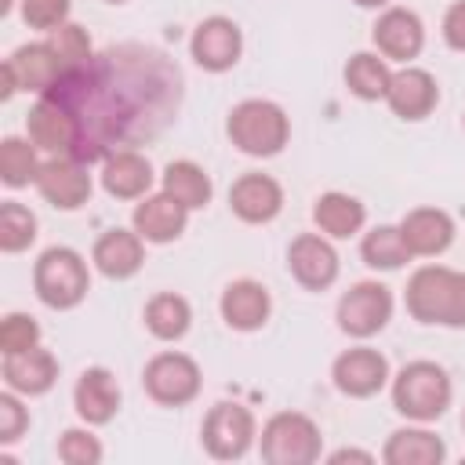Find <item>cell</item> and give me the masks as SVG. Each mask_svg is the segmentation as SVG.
<instances>
[{
    "label": "cell",
    "instance_id": "14",
    "mask_svg": "<svg viewBox=\"0 0 465 465\" xmlns=\"http://www.w3.org/2000/svg\"><path fill=\"white\" fill-rule=\"evenodd\" d=\"M91 189H94L91 171L76 156H47L44 167H40V174H36V193L51 207H58V211L84 207L91 200Z\"/></svg>",
    "mask_w": 465,
    "mask_h": 465
},
{
    "label": "cell",
    "instance_id": "29",
    "mask_svg": "<svg viewBox=\"0 0 465 465\" xmlns=\"http://www.w3.org/2000/svg\"><path fill=\"white\" fill-rule=\"evenodd\" d=\"M389 84H392V69H389V58H381L378 51H356L345 62V87L356 98L378 102L389 94Z\"/></svg>",
    "mask_w": 465,
    "mask_h": 465
},
{
    "label": "cell",
    "instance_id": "37",
    "mask_svg": "<svg viewBox=\"0 0 465 465\" xmlns=\"http://www.w3.org/2000/svg\"><path fill=\"white\" fill-rule=\"evenodd\" d=\"M69 11H73V0H22V22L29 29H58L69 22Z\"/></svg>",
    "mask_w": 465,
    "mask_h": 465
},
{
    "label": "cell",
    "instance_id": "25",
    "mask_svg": "<svg viewBox=\"0 0 465 465\" xmlns=\"http://www.w3.org/2000/svg\"><path fill=\"white\" fill-rule=\"evenodd\" d=\"M0 374H4V385L18 396H44L58 381V360L54 352L33 345L25 352H7L0 363Z\"/></svg>",
    "mask_w": 465,
    "mask_h": 465
},
{
    "label": "cell",
    "instance_id": "32",
    "mask_svg": "<svg viewBox=\"0 0 465 465\" xmlns=\"http://www.w3.org/2000/svg\"><path fill=\"white\" fill-rule=\"evenodd\" d=\"M40 149L33 145V138H15L7 134L0 142V182L7 189H25V185H36V174H40Z\"/></svg>",
    "mask_w": 465,
    "mask_h": 465
},
{
    "label": "cell",
    "instance_id": "13",
    "mask_svg": "<svg viewBox=\"0 0 465 465\" xmlns=\"http://www.w3.org/2000/svg\"><path fill=\"white\" fill-rule=\"evenodd\" d=\"M189 54L207 73H229L243 54V33L232 18L211 15L203 18L189 36Z\"/></svg>",
    "mask_w": 465,
    "mask_h": 465
},
{
    "label": "cell",
    "instance_id": "41",
    "mask_svg": "<svg viewBox=\"0 0 465 465\" xmlns=\"http://www.w3.org/2000/svg\"><path fill=\"white\" fill-rule=\"evenodd\" d=\"M356 7H363V11H385L392 0H352Z\"/></svg>",
    "mask_w": 465,
    "mask_h": 465
},
{
    "label": "cell",
    "instance_id": "12",
    "mask_svg": "<svg viewBox=\"0 0 465 465\" xmlns=\"http://www.w3.org/2000/svg\"><path fill=\"white\" fill-rule=\"evenodd\" d=\"M331 378H334V389L341 396H352V400H367V396H378L392 371H389V360L371 349V345H352L345 349L341 356H334L331 363Z\"/></svg>",
    "mask_w": 465,
    "mask_h": 465
},
{
    "label": "cell",
    "instance_id": "16",
    "mask_svg": "<svg viewBox=\"0 0 465 465\" xmlns=\"http://www.w3.org/2000/svg\"><path fill=\"white\" fill-rule=\"evenodd\" d=\"M371 40L381 58L411 65L425 47V25L411 7H385L371 29Z\"/></svg>",
    "mask_w": 465,
    "mask_h": 465
},
{
    "label": "cell",
    "instance_id": "26",
    "mask_svg": "<svg viewBox=\"0 0 465 465\" xmlns=\"http://www.w3.org/2000/svg\"><path fill=\"white\" fill-rule=\"evenodd\" d=\"M447 458V443L429 432L421 421L389 432L385 447H381V461L385 465H440Z\"/></svg>",
    "mask_w": 465,
    "mask_h": 465
},
{
    "label": "cell",
    "instance_id": "31",
    "mask_svg": "<svg viewBox=\"0 0 465 465\" xmlns=\"http://www.w3.org/2000/svg\"><path fill=\"white\" fill-rule=\"evenodd\" d=\"M145 327L160 341H178L193 327V309H189V302L182 294L160 291V294H153L145 302Z\"/></svg>",
    "mask_w": 465,
    "mask_h": 465
},
{
    "label": "cell",
    "instance_id": "22",
    "mask_svg": "<svg viewBox=\"0 0 465 465\" xmlns=\"http://www.w3.org/2000/svg\"><path fill=\"white\" fill-rule=\"evenodd\" d=\"M400 232L414 258H440L454 243V218L443 207H414L400 218Z\"/></svg>",
    "mask_w": 465,
    "mask_h": 465
},
{
    "label": "cell",
    "instance_id": "21",
    "mask_svg": "<svg viewBox=\"0 0 465 465\" xmlns=\"http://www.w3.org/2000/svg\"><path fill=\"white\" fill-rule=\"evenodd\" d=\"M73 407L84 425H109L120 411V385L109 367H87L73 385Z\"/></svg>",
    "mask_w": 465,
    "mask_h": 465
},
{
    "label": "cell",
    "instance_id": "10",
    "mask_svg": "<svg viewBox=\"0 0 465 465\" xmlns=\"http://www.w3.org/2000/svg\"><path fill=\"white\" fill-rule=\"evenodd\" d=\"M334 316L349 338H374L392 320V291L378 280H360L338 298Z\"/></svg>",
    "mask_w": 465,
    "mask_h": 465
},
{
    "label": "cell",
    "instance_id": "3",
    "mask_svg": "<svg viewBox=\"0 0 465 465\" xmlns=\"http://www.w3.org/2000/svg\"><path fill=\"white\" fill-rule=\"evenodd\" d=\"M389 392H392V407L396 414H403L407 421H436L447 414L454 385L447 378V371L432 360H411L403 363L392 378H389Z\"/></svg>",
    "mask_w": 465,
    "mask_h": 465
},
{
    "label": "cell",
    "instance_id": "23",
    "mask_svg": "<svg viewBox=\"0 0 465 465\" xmlns=\"http://www.w3.org/2000/svg\"><path fill=\"white\" fill-rule=\"evenodd\" d=\"M91 262L105 280H131L145 262V240L134 229H105L91 247Z\"/></svg>",
    "mask_w": 465,
    "mask_h": 465
},
{
    "label": "cell",
    "instance_id": "1",
    "mask_svg": "<svg viewBox=\"0 0 465 465\" xmlns=\"http://www.w3.org/2000/svg\"><path fill=\"white\" fill-rule=\"evenodd\" d=\"M80 124L76 160H105L113 149H124L127 138L149 134L153 124L167 120L171 105H178V73L163 62V54L145 47H113L94 54L80 69H65V76L47 91Z\"/></svg>",
    "mask_w": 465,
    "mask_h": 465
},
{
    "label": "cell",
    "instance_id": "20",
    "mask_svg": "<svg viewBox=\"0 0 465 465\" xmlns=\"http://www.w3.org/2000/svg\"><path fill=\"white\" fill-rule=\"evenodd\" d=\"M131 225L134 232L145 240V243H171L185 232L189 225V207L178 203L171 193H149L134 203V214H131Z\"/></svg>",
    "mask_w": 465,
    "mask_h": 465
},
{
    "label": "cell",
    "instance_id": "19",
    "mask_svg": "<svg viewBox=\"0 0 465 465\" xmlns=\"http://www.w3.org/2000/svg\"><path fill=\"white\" fill-rule=\"evenodd\" d=\"M102 189L113 196V200H142L153 193V163L145 153L138 149H113L105 160H102Z\"/></svg>",
    "mask_w": 465,
    "mask_h": 465
},
{
    "label": "cell",
    "instance_id": "11",
    "mask_svg": "<svg viewBox=\"0 0 465 465\" xmlns=\"http://www.w3.org/2000/svg\"><path fill=\"white\" fill-rule=\"evenodd\" d=\"M25 131L33 138V145L47 156H76L80 149V124L69 113V105H62L51 94H40L36 105L25 116Z\"/></svg>",
    "mask_w": 465,
    "mask_h": 465
},
{
    "label": "cell",
    "instance_id": "2",
    "mask_svg": "<svg viewBox=\"0 0 465 465\" xmlns=\"http://www.w3.org/2000/svg\"><path fill=\"white\" fill-rule=\"evenodd\" d=\"M407 312L425 327H465V272L450 265H421L403 287Z\"/></svg>",
    "mask_w": 465,
    "mask_h": 465
},
{
    "label": "cell",
    "instance_id": "30",
    "mask_svg": "<svg viewBox=\"0 0 465 465\" xmlns=\"http://www.w3.org/2000/svg\"><path fill=\"white\" fill-rule=\"evenodd\" d=\"M360 258H363V265H371V269H378V272H396V269H403L414 254H411V247H407V240H403V232H400V225H374V229H367L363 240H360Z\"/></svg>",
    "mask_w": 465,
    "mask_h": 465
},
{
    "label": "cell",
    "instance_id": "9",
    "mask_svg": "<svg viewBox=\"0 0 465 465\" xmlns=\"http://www.w3.org/2000/svg\"><path fill=\"white\" fill-rule=\"evenodd\" d=\"M200 440H203V447H207L211 458H218V461H236V458H243V454L254 447V440H258V421H254V414H251L243 403L222 400V403H214V407L207 411L203 429H200Z\"/></svg>",
    "mask_w": 465,
    "mask_h": 465
},
{
    "label": "cell",
    "instance_id": "38",
    "mask_svg": "<svg viewBox=\"0 0 465 465\" xmlns=\"http://www.w3.org/2000/svg\"><path fill=\"white\" fill-rule=\"evenodd\" d=\"M29 429V411L22 407L18 392H0V443H15Z\"/></svg>",
    "mask_w": 465,
    "mask_h": 465
},
{
    "label": "cell",
    "instance_id": "35",
    "mask_svg": "<svg viewBox=\"0 0 465 465\" xmlns=\"http://www.w3.org/2000/svg\"><path fill=\"white\" fill-rule=\"evenodd\" d=\"M33 345H40V323L25 312H7L4 323H0V356L25 352Z\"/></svg>",
    "mask_w": 465,
    "mask_h": 465
},
{
    "label": "cell",
    "instance_id": "5",
    "mask_svg": "<svg viewBox=\"0 0 465 465\" xmlns=\"http://www.w3.org/2000/svg\"><path fill=\"white\" fill-rule=\"evenodd\" d=\"M33 291L47 309H76L91 291V269L73 247H47L33 265Z\"/></svg>",
    "mask_w": 465,
    "mask_h": 465
},
{
    "label": "cell",
    "instance_id": "36",
    "mask_svg": "<svg viewBox=\"0 0 465 465\" xmlns=\"http://www.w3.org/2000/svg\"><path fill=\"white\" fill-rule=\"evenodd\" d=\"M58 458L65 465H98L102 461V443L91 429H65L58 436Z\"/></svg>",
    "mask_w": 465,
    "mask_h": 465
},
{
    "label": "cell",
    "instance_id": "42",
    "mask_svg": "<svg viewBox=\"0 0 465 465\" xmlns=\"http://www.w3.org/2000/svg\"><path fill=\"white\" fill-rule=\"evenodd\" d=\"M105 4H127V0H105Z\"/></svg>",
    "mask_w": 465,
    "mask_h": 465
},
{
    "label": "cell",
    "instance_id": "15",
    "mask_svg": "<svg viewBox=\"0 0 465 465\" xmlns=\"http://www.w3.org/2000/svg\"><path fill=\"white\" fill-rule=\"evenodd\" d=\"M287 269L305 291H327L338 280V251L323 232H298L287 247Z\"/></svg>",
    "mask_w": 465,
    "mask_h": 465
},
{
    "label": "cell",
    "instance_id": "34",
    "mask_svg": "<svg viewBox=\"0 0 465 465\" xmlns=\"http://www.w3.org/2000/svg\"><path fill=\"white\" fill-rule=\"evenodd\" d=\"M47 40H51V47L58 51V58L65 62V69H80V65H87V62L94 58L91 36H87V29L76 25V22H65V25H58V29H51Z\"/></svg>",
    "mask_w": 465,
    "mask_h": 465
},
{
    "label": "cell",
    "instance_id": "27",
    "mask_svg": "<svg viewBox=\"0 0 465 465\" xmlns=\"http://www.w3.org/2000/svg\"><path fill=\"white\" fill-rule=\"evenodd\" d=\"M312 222H316V229H320L323 236H331V240H349V236H356V232L363 229L367 207H363L356 196L331 189V193L316 196V203H312Z\"/></svg>",
    "mask_w": 465,
    "mask_h": 465
},
{
    "label": "cell",
    "instance_id": "28",
    "mask_svg": "<svg viewBox=\"0 0 465 465\" xmlns=\"http://www.w3.org/2000/svg\"><path fill=\"white\" fill-rule=\"evenodd\" d=\"M160 189L171 193L178 203H185L189 211H200L211 203L214 196V185H211V174L196 163V160H171L160 174Z\"/></svg>",
    "mask_w": 465,
    "mask_h": 465
},
{
    "label": "cell",
    "instance_id": "18",
    "mask_svg": "<svg viewBox=\"0 0 465 465\" xmlns=\"http://www.w3.org/2000/svg\"><path fill=\"white\" fill-rule=\"evenodd\" d=\"M440 102V84L429 69L421 65H403L392 73V84H389V94H385V105L392 109V116L400 120H425Z\"/></svg>",
    "mask_w": 465,
    "mask_h": 465
},
{
    "label": "cell",
    "instance_id": "6",
    "mask_svg": "<svg viewBox=\"0 0 465 465\" xmlns=\"http://www.w3.org/2000/svg\"><path fill=\"white\" fill-rule=\"evenodd\" d=\"M258 450L269 465H312L323 450V436L309 414L280 411L262 425Z\"/></svg>",
    "mask_w": 465,
    "mask_h": 465
},
{
    "label": "cell",
    "instance_id": "33",
    "mask_svg": "<svg viewBox=\"0 0 465 465\" xmlns=\"http://www.w3.org/2000/svg\"><path fill=\"white\" fill-rule=\"evenodd\" d=\"M33 240H36V214L18 200H4L0 203V251L18 254Z\"/></svg>",
    "mask_w": 465,
    "mask_h": 465
},
{
    "label": "cell",
    "instance_id": "17",
    "mask_svg": "<svg viewBox=\"0 0 465 465\" xmlns=\"http://www.w3.org/2000/svg\"><path fill=\"white\" fill-rule=\"evenodd\" d=\"M229 207L247 225H265L283 211V185L272 174L247 171L229 185Z\"/></svg>",
    "mask_w": 465,
    "mask_h": 465
},
{
    "label": "cell",
    "instance_id": "40",
    "mask_svg": "<svg viewBox=\"0 0 465 465\" xmlns=\"http://www.w3.org/2000/svg\"><path fill=\"white\" fill-rule=\"evenodd\" d=\"M327 461H331V465H341V461H363V465H371L374 454H371V450H356V447H341V450H334Z\"/></svg>",
    "mask_w": 465,
    "mask_h": 465
},
{
    "label": "cell",
    "instance_id": "24",
    "mask_svg": "<svg viewBox=\"0 0 465 465\" xmlns=\"http://www.w3.org/2000/svg\"><path fill=\"white\" fill-rule=\"evenodd\" d=\"M218 312L232 331L251 334V331L265 327V320L272 312V298H269L265 283H258V280H232L218 298Z\"/></svg>",
    "mask_w": 465,
    "mask_h": 465
},
{
    "label": "cell",
    "instance_id": "7",
    "mask_svg": "<svg viewBox=\"0 0 465 465\" xmlns=\"http://www.w3.org/2000/svg\"><path fill=\"white\" fill-rule=\"evenodd\" d=\"M0 73H4V87H0L4 102L11 94H18V91H33L40 98V94H47L65 76V62L51 47V40H36V44L15 47L11 58H4Z\"/></svg>",
    "mask_w": 465,
    "mask_h": 465
},
{
    "label": "cell",
    "instance_id": "8",
    "mask_svg": "<svg viewBox=\"0 0 465 465\" xmlns=\"http://www.w3.org/2000/svg\"><path fill=\"white\" fill-rule=\"evenodd\" d=\"M142 385L149 392V400H156L160 407H185L200 396L203 389V374H200V363L178 349H167V352H156L145 371H142Z\"/></svg>",
    "mask_w": 465,
    "mask_h": 465
},
{
    "label": "cell",
    "instance_id": "39",
    "mask_svg": "<svg viewBox=\"0 0 465 465\" xmlns=\"http://www.w3.org/2000/svg\"><path fill=\"white\" fill-rule=\"evenodd\" d=\"M440 33H443V44H447L450 51H465V0H454V4L443 11Z\"/></svg>",
    "mask_w": 465,
    "mask_h": 465
},
{
    "label": "cell",
    "instance_id": "43",
    "mask_svg": "<svg viewBox=\"0 0 465 465\" xmlns=\"http://www.w3.org/2000/svg\"><path fill=\"white\" fill-rule=\"evenodd\" d=\"M461 429H465V414H461Z\"/></svg>",
    "mask_w": 465,
    "mask_h": 465
},
{
    "label": "cell",
    "instance_id": "4",
    "mask_svg": "<svg viewBox=\"0 0 465 465\" xmlns=\"http://www.w3.org/2000/svg\"><path fill=\"white\" fill-rule=\"evenodd\" d=\"M225 134L229 142L243 153V156H276L283 153L287 138H291V120L287 113L269 102V98H243L229 109V120H225Z\"/></svg>",
    "mask_w": 465,
    "mask_h": 465
}]
</instances>
